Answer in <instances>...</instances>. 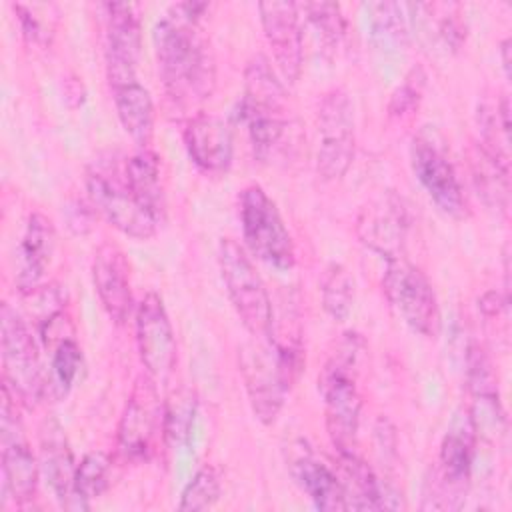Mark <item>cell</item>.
<instances>
[{"mask_svg":"<svg viewBox=\"0 0 512 512\" xmlns=\"http://www.w3.org/2000/svg\"><path fill=\"white\" fill-rule=\"evenodd\" d=\"M206 10V2L174 4L152 30L160 80L168 98L180 108L210 98L216 84L214 58L198 28Z\"/></svg>","mask_w":512,"mask_h":512,"instance_id":"6da1fadb","label":"cell"},{"mask_svg":"<svg viewBox=\"0 0 512 512\" xmlns=\"http://www.w3.org/2000/svg\"><path fill=\"white\" fill-rule=\"evenodd\" d=\"M364 354V338L348 330L338 338L318 374V390L326 408V430L338 454H352L358 448L362 410L358 372Z\"/></svg>","mask_w":512,"mask_h":512,"instance_id":"7a4b0ae2","label":"cell"},{"mask_svg":"<svg viewBox=\"0 0 512 512\" xmlns=\"http://www.w3.org/2000/svg\"><path fill=\"white\" fill-rule=\"evenodd\" d=\"M238 360L254 416L266 426L274 424L302 370V348L266 338L244 344Z\"/></svg>","mask_w":512,"mask_h":512,"instance_id":"3957f363","label":"cell"},{"mask_svg":"<svg viewBox=\"0 0 512 512\" xmlns=\"http://www.w3.org/2000/svg\"><path fill=\"white\" fill-rule=\"evenodd\" d=\"M218 266L228 298L254 340H266L272 334L274 310L264 280L256 272L246 250L232 238L218 244Z\"/></svg>","mask_w":512,"mask_h":512,"instance_id":"277c9868","label":"cell"},{"mask_svg":"<svg viewBox=\"0 0 512 512\" xmlns=\"http://www.w3.org/2000/svg\"><path fill=\"white\" fill-rule=\"evenodd\" d=\"M238 214L242 238L250 254L280 272L290 270L296 260L294 242L276 202L262 186L250 184L240 192Z\"/></svg>","mask_w":512,"mask_h":512,"instance_id":"5b68a950","label":"cell"},{"mask_svg":"<svg viewBox=\"0 0 512 512\" xmlns=\"http://www.w3.org/2000/svg\"><path fill=\"white\" fill-rule=\"evenodd\" d=\"M0 334L4 386L20 404L34 406L44 398L46 372L42 370L38 342L26 318L8 302L0 310Z\"/></svg>","mask_w":512,"mask_h":512,"instance_id":"8992f818","label":"cell"},{"mask_svg":"<svg viewBox=\"0 0 512 512\" xmlns=\"http://www.w3.org/2000/svg\"><path fill=\"white\" fill-rule=\"evenodd\" d=\"M382 292L398 318L416 334L436 336L440 308L428 276L404 258L388 260L382 276Z\"/></svg>","mask_w":512,"mask_h":512,"instance_id":"52a82bcc","label":"cell"},{"mask_svg":"<svg viewBox=\"0 0 512 512\" xmlns=\"http://www.w3.org/2000/svg\"><path fill=\"white\" fill-rule=\"evenodd\" d=\"M16 404L20 400L2 384V506L12 500L16 508H22L36 496L42 470L22 436Z\"/></svg>","mask_w":512,"mask_h":512,"instance_id":"ba28073f","label":"cell"},{"mask_svg":"<svg viewBox=\"0 0 512 512\" xmlns=\"http://www.w3.org/2000/svg\"><path fill=\"white\" fill-rule=\"evenodd\" d=\"M320 144L316 172L322 180L342 178L354 160V108L342 88L326 92L318 106Z\"/></svg>","mask_w":512,"mask_h":512,"instance_id":"9c48e42d","label":"cell"},{"mask_svg":"<svg viewBox=\"0 0 512 512\" xmlns=\"http://www.w3.org/2000/svg\"><path fill=\"white\" fill-rule=\"evenodd\" d=\"M88 200L116 230L136 240H150L158 222L138 204L130 192L124 172L94 166L86 172Z\"/></svg>","mask_w":512,"mask_h":512,"instance_id":"30bf717a","label":"cell"},{"mask_svg":"<svg viewBox=\"0 0 512 512\" xmlns=\"http://www.w3.org/2000/svg\"><path fill=\"white\" fill-rule=\"evenodd\" d=\"M156 380L142 372L128 394L118 422V452L126 460H146L158 432H162L164 402H160Z\"/></svg>","mask_w":512,"mask_h":512,"instance_id":"8fae6325","label":"cell"},{"mask_svg":"<svg viewBox=\"0 0 512 512\" xmlns=\"http://www.w3.org/2000/svg\"><path fill=\"white\" fill-rule=\"evenodd\" d=\"M410 164L420 186L446 216L456 220L468 216V200L460 178L444 150L432 138L420 134L412 140Z\"/></svg>","mask_w":512,"mask_h":512,"instance_id":"7c38bea8","label":"cell"},{"mask_svg":"<svg viewBox=\"0 0 512 512\" xmlns=\"http://www.w3.org/2000/svg\"><path fill=\"white\" fill-rule=\"evenodd\" d=\"M136 344L146 372L164 382L178 358L176 336L160 294L148 292L136 308Z\"/></svg>","mask_w":512,"mask_h":512,"instance_id":"4fadbf2b","label":"cell"},{"mask_svg":"<svg viewBox=\"0 0 512 512\" xmlns=\"http://www.w3.org/2000/svg\"><path fill=\"white\" fill-rule=\"evenodd\" d=\"M106 10V74L110 88H116L136 82L142 54V24L136 4L110 2Z\"/></svg>","mask_w":512,"mask_h":512,"instance_id":"5bb4252c","label":"cell"},{"mask_svg":"<svg viewBox=\"0 0 512 512\" xmlns=\"http://www.w3.org/2000/svg\"><path fill=\"white\" fill-rule=\"evenodd\" d=\"M406 234L408 212L404 202L392 192H384L370 200L358 214V240L378 256L386 258V262L404 258Z\"/></svg>","mask_w":512,"mask_h":512,"instance_id":"9a60e30c","label":"cell"},{"mask_svg":"<svg viewBox=\"0 0 512 512\" xmlns=\"http://www.w3.org/2000/svg\"><path fill=\"white\" fill-rule=\"evenodd\" d=\"M258 12L276 68L284 82L294 84L300 78L304 58L300 8L294 2L272 0L258 4Z\"/></svg>","mask_w":512,"mask_h":512,"instance_id":"2e32d148","label":"cell"},{"mask_svg":"<svg viewBox=\"0 0 512 512\" xmlns=\"http://www.w3.org/2000/svg\"><path fill=\"white\" fill-rule=\"evenodd\" d=\"M476 440L478 434L468 408L458 410L440 442L438 474L436 480H432V496L448 498L446 492L454 494L456 490L464 488L472 472Z\"/></svg>","mask_w":512,"mask_h":512,"instance_id":"e0dca14e","label":"cell"},{"mask_svg":"<svg viewBox=\"0 0 512 512\" xmlns=\"http://www.w3.org/2000/svg\"><path fill=\"white\" fill-rule=\"evenodd\" d=\"M184 146L190 160L204 172L222 174L230 168L234 140L230 126L216 114L196 112L186 120Z\"/></svg>","mask_w":512,"mask_h":512,"instance_id":"ac0fdd59","label":"cell"},{"mask_svg":"<svg viewBox=\"0 0 512 512\" xmlns=\"http://www.w3.org/2000/svg\"><path fill=\"white\" fill-rule=\"evenodd\" d=\"M92 280L102 308L116 324H122L132 310L130 264L122 248L102 242L92 258Z\"/></svg>","mask_w":512,"mask_h":512,"instance_id":"d6986e66","label":"cell"},{"mask_svg":"<svg viewBox=\"0 0 512 512\" xmlns=\"http://www.w3.org/2000/svg\"><path fill=\"white\" fill-rule=\"evenodd\" d=\"M40 470L64 508H70V510L90 508V504L80 496H76L74 492L76 462L68 446L66 434L54 418L44 422V428L40 434Z\"/></svg>","mask_w":512,"mask_h":512,"instance_id":"ffe728a7","label":"cell"},{"mask_svg":"<svg viewBox=\"0 0 512 512\" xmlns=\"http://www.w3.org/2000/svg\"><path fill=\"white\" fill-rule=\"evenodd\" d=\"M56 250V230L52 222L42 214L34 212L26 220L24 234L16 250V286L18 292H28L40 286L46 268Z\"/></svg>","mask_w":512,"mask_h":512,"instance_id":"44dd1931","label":"cell"},{"mask_svg":"<svg viewBox=\"0 0 512 512\" xmlns=\"http://www.w3.org/2000/svg\"><path fill=\"white\" fill-rule=\"evenodd\" d=\"M340 458V480L346 492L348 510H382V508H400V494L384 484L374 470L358 456L338 454Z\"/></svg>","mask_w":512,"mask_h":512,"instance_id":"7402d4cb","label":"cell"},{"mask_svg":"<svg viewBox=\"0 0 512 512\" xmlns=\"http://www.w3.org/2000/svg\"><path fill=\"white\" fill-rule=\"evenodd\" d=\"M290 474L300 490L314 502L316 508L326 512L348 510L346 492L340 476L310 450H298L290 458Z\"/></svg>","mask_w":512,"mask_h":512,"instance_id":"603a6c76","label":"cell"},{"mask_svg":"<svg viewBox=\"0 0 512 512\" xmlns=\"http://www.w3.org/2000/svg\"><path fill=\"white\" fill-rule=\"evenodd\" d=\"M124 178L138 204L160 224L166 216L160 156L150 148H140L126 160Z\"/></svg>","mask_w":512,"mask_h":512,"instance_id":"cb8c5ba5","label":"cell"},{"mask_svg":"<svg viewBox=\"0 0 512 512\" xmlns=\"http://www.w3.org/2000/svg\"><path fill=\"white\" fill-rule=\"evenodd\" d=\"M118 120L124 132L140 146L150 148L154 136V102L150 92L136 80L112 88Z\"/></svg>","mask_w":512,"mask_h":512,"instance_id":"d4e9b609","label":"cell"},{"mask_svg":"<svg viewBox=\"0 0 512 512\" xmlns=\"http://www.w3.org/2000/svg\"><path fill=\"white\" fill-rule=\"evenodd\" d=\"M470 172L474 188L482 202L490 210L506 212L510 194L508 168L494 160L480 144H474L470 150Z\"/></svg>","mask_w":512,"mask_h":512,"instance_id":"484cf974","label":"cell"},{"mask_svg":"<svg viewBox=\"0 0 512 512\" xmlns=\"http://www.w3.org/2000/svg\"><path fill=\"white\" fill-rule=\"evenodd\" d=\"M480 146L506 168L510 166V104L502 94L496 100H482L478 104Z\"/></svg>","mask_w":512,"mask_h":512,"instance_id":"4316f807","label":"cell"},{"mask_svg":"<svg viewBox=\"0 0 512 512\" xmlns=\"http://www.w3.org/2000/svg\"><path fill=\"white\" fill-rule=\"evenodd\" d=\"M50 370L44 380V398H64L84 368V356L74 336L56 344L50 352Z\"/></svg>","mask_w":512,"mask_h":512,"instance_id":"83f0119b","label":"cell"},{"mask_svg":"<svg viewBox=\"0 0 512 512\" xmlns=\"http://www.w3.org/2000/svg\"><path fill=\"white\" fill-rule=\"evenodd\" d=\"M370 38L382 48H400L408 42V18L404 4L374 2L366 6Z\"/></svg>","mask_w":512,"mask_h":512,"instance_id":"f1b7e54d","label":"cell"},{"mask_svg":"<svg viewBox=\"0 0 512 512\" xmlns=\"http://www.w3.org/2000/svg\"><path fill=\"white\" fill-rule=\"evenodd\" d=\"M322 306L326 314L338 322L346 320L354 308L356 298V282L350 270L342 264L332 262L322 276L320 282Z\"/></svg>","mask_w":512,"mask_h":512,"instance_id":"f546056e","label":"cell"},{"mask_svg":"<svg viewBox=\"0 0 512 512\" xmlns=\"http://www.w3.org/2000/svg\"><path fill=\"white\" fill-rule=\"evenodd\" d=\"M196 404V392L188 386H180L168 396L162 416V436L168 444L176 446L186 442L194 424Z\"/></svg>","mask_w":512,"mask_h":512,"instance_id":"4dcf8cb0","label":"cell"},{"mask_svg":"<svg viewBox=\"0 0 512 512\" xmlns=\"http://www.w3.org/2000/svg\"><path fill=\"white\" fill-rule=\"evenodd\" d=\"M110 478V458L102 450H92L76 464L74 492L82 500L90 502L106 492Z\"/></svg>","mask_w":512,"mask_h":512,"instance_id":"1f68e13d","label":"cell"},{"mask_svg":"<svg viewBox=\"0 0 512 512\" xmlns=\"http://www.w3.org/2000/svg\"><path fill=\"white\" fill-rule=\"evenodd\" d=\"M220 494H222V482H220L218 470L210 464H204L194 472L190 482L184 486L178 508L190 510V512L208 510L218 502Z\"/></svg>","mask_w":512,"mask_h":512,"instance_id":"d6a6232c","label":"cell"},{"mask_svg":"<svg viewBox=\"0 0 512 512\" xmlns=\"http://www.w3.org/2000/svg\"><path fill=\"white\" fill-rule=\"evenodd\" d=\"M298 8L304 10L308 26L316 32V36L320 38V42L326 48L338 46V42L342 40V36L346 32V20H344L342 10H340L338 4H334V2H306L302 6L298 4Z\"/></svg>","mask_w":512,"mask_h":512,"instance_id":"836d02e7","label":"cell"},{"mask_svg":"<svg viewBox=\"0 0 512 512\" xmlns=\"http://www.w3.org/2000/svg\"><path fill=\"white\" fill-rule=\"evenodd\" d=\"M428 26L434 24V36L450 50H458L466 40V22L458 4H422Z\"/></svg>","mask_w":512,"mask_h":512,"instance_id":"e575fe53","label":"cell"},{"mask_svg":"<svg viewBox=\"0 0 512 512\" xmlns=\"http://www.w3.org/2000/svg\"><path fill=\"white\" fill-rule=\"evenodd\" d=\"M422 86H424V74L420 68L418 70L414 68L404 78V82L392 92L388 102V116L398 120L410 118L418 110V104L422 98Z\"/></svg>","mask_w":512,"mask_h":512,"instance_id":"d590c367","label":"cell"},{"mask_svg":"<svg viewBox=\"0 0 512 512\" xmlns=\"http://www.w3.org/2000/svg\"><path fill=\"white\" fill-rule=\"evenodd\" d=\"M14 10L18 14V20H20V28H22V34L34 42V44H40V46H46L52 38V28L50 24H46L40 16L34 14V10L26 4H14Z\"/></svg>","mask_w":512,"mask_h":512,"instance_id":"8d00e7d4","label":"cell"},{"mask_svg":"<svg viewBox=\"0 0 512 512\" xmlns=\"http://www.w3.org/2000/svg\"><path fill=\"white\" fill-rule=\"evenodd\" d=\"M508 306V300L502 298L496 290H490L486 292L482 298H480V310L486 314V316H498L502 308Z\"/></svg>","mask_w":512,"mask_h":512,"instance_id":"74e56055","label":"cell"},{"mask_svg":"<svg viewBox=\"0 0 512 512\" xmlns=\"http://www.w3.org/2000/svg\"><path fill=\"white\" fill-rule=\"evenodd\" d=\"M500 60H502L504 76L510 78V38L508 36L500 42Z\"/></svg>","mask_w":512,"mask_h":512,"instance_id":"f35d334b","label":"cell"}]
</instances>
